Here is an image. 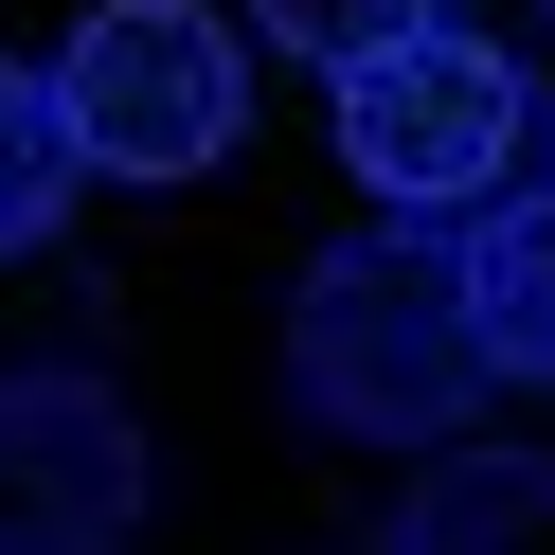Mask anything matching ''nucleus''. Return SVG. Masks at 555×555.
Masks as SVG:
<instances>
[{
    "mask_svg": "<svg viewBox=\"0 0 555 555\" xmlns=\"http://www.w3.org/2000/svg\"><path fill=\"white\" fill-rule=\"evenodd\" d=\"M144 538V430L108 376H0V555H126Z\"/></svg>",
    "mask_w": 555,
    "mask_h": 555,
    "instance_id": "20e7f679",
    "label": "nucleus"
},
{
    "mask_svg": "<svg viewBox=\"0 0 555 555\" xmlns=\"http://www.w3.org/2000/svg\"><path fill=\"white\" fill-rule=\"evenodd\" d=\"M73 180H90V126H73V90L0 54V251H37V233L73 216Z\"/></svg>",
    "mask_w": 555,
    "mask_h": 555,
    "instance_id": "0eeeda50",
    "label": "nucleus"
},
{
    "mask_svg": "<svg viewBox=\"0 0 555 555\" xmlns=\"http://www.w3.org/2000/svg\"><path fill=\"white\" fill-rule=\"evenodd\" d=\"M412 538L430 555H555V448H430Z\"/></svg>",
    "mask_w": 555,
    "mask_h": 555,
    "instance_id": "423d86ee",
    "label": "nucleus"
},
{
    "mask_svg": "<svg viewBox=\"0 0 555 555\" xmlns=\"http://www.w3.org/2000/svg\"><path fill=\"white\" fill-rule=\"evenodd\" d=\"M466 287H483V359H502L519 395H555V162L466 216Z\"/></svg>",
    "mask_w": 555,
    "mask_h": 555,
    "instance_id": "39448f33",
    "label": "nucleus"
},
{
    "mask_svg": "<svg viewBox=\"0 0 555 555\" xmlns=\"http://www.w3.org/2000/svg\"><path fill=\"white\" fill-rule=\"evenodd\" d=\"M538 144H555L538 73L466 18H412L395 54L340 73V162L376 180V216H483L502 180H538Z\"/></svg>",
    "mask_w": 555,
    "mask_h": 555,
    "instance_id": "f03ea898",
    "label": "nucleus"
},
{
    "mask_svg": "<svg viewBox=\"0 0 555 555\" xmlns=\"http://www.w3.org/2000/svg\"><path fill=\"white\" fill-rule=\"evenodd\" d=\"M54 90H73V126H90L108 180H197L251 126V37H233L216 0H90L73 54H54Z\"/></svg>",
    "mask_w": 555,
    "mask_h": 555,
    "instance_id": "7ed1b4c3",
    "label": "nucleus"
},
{
    "mask_svg": "<svg viewBox=\"0 0 555 555\" xmlns=\"http://www.w3.org/2000/svg\"><path fill=\"white\" fill-rule=\"evenodd\" d=\"M412 18H430V0H251V37H269V54H305L323 90L359 73V54H395Z\"/></svg>",
    "mask_w": 555,
    "mask_h": 555,
    "instance_id": "6e6552de",
    "label": "nucleus"
},
{
    "mask_svg": "<svg viewBox=\"0 0 555 555\" xmlns=\"http://www.w3.org/2000/svg\"><path fill=\"white\" fill-rule=\"evenodd\" d=\"M340 555H430V538H412V519H395V538H340Z\"/></svg>",
    "mask_w": 555,
    "mask_h": 555,
    "instance_id": "1a4fd4ad",
    "label": "nucleus"
},
{
    "mask_svg": "<svg viewBox=\"0 0 555 555\" xmlns=\"http://www.w3.org/2000/svg\"><path fill=\"white\" fill-rule=\"evenodd\" d=\"M483 287H466V216H376L340 251H305L287 287V395L340 448H448L483 412Z\"/></svg>",
    "mask_w": 555,
    "mask_h": 555,
    "instance_id": "f257e3e1",
    "label": "nucleus"
}]
</instances>
